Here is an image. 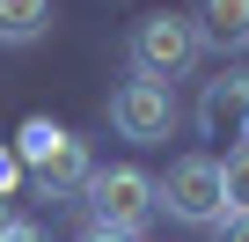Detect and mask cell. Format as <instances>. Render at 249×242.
Returning <instances> with one entry per match:
<instances>
[{
	"label": "cell",
	"mask_w": 249,
	"mask_h": 242,
	"mask_svg": "<svg viewBox=\"0 0 249 242\" xmlns=\"http://www.w3.org/2000/svg\"><path fill=\"white\" fill-rule=\"evenodd\" d=\"M8 227H15V205H8V198H0V235H8Z\"/></svg>",
	"instance_id": "9a60e30c"
},
{
	"label": "cell",
	"mask_w": 249,
	"mask_h": 242,
	"mask_svg": "<svg viewBox=\"0 0 249 242\" xmlns=\"http://www.w3.org/2000/svg\"><path fill=\"white\" fill-rule=\"evenodd\" d=\"M73 242H140V235H124V227H103V220H81Z\"/></svg>",
	"instance_id": "7c38bea8"
},
{
	"label": "cell",
	"mask_w": 249,
	"mask_h": 242,
	"mask_svg": "<svg viewBox=\"0 0 249 242\" xmlns=\"http://www.w3.org/2000/svg\"><path fill=\"white\" fill-rule=\"evenodd\" d=\"M15 184H22V162H15V147H0V198H8Z\"/></svg>",
	"instance_id": "4fadbf2b"
},
{
	"label": "cell",
	"mask_w": 249,
	"mask_h": 242,
	"mask_svg": "<svg viewBox=\"0 0 249 242\" xmlns=\"http://www.w3.org/2000/svg\"><path fill=\"white\" fill-rule=\"evenodd\" d=\"M154 205H161L169 220H183V227H213V220L227 213L220 162H213V154H183V162H169V176L154 184Z\"/></svg>",
	"instance_id": "7a4b0ae2"
},
{
	"label": "cell",
	"mask_w": 249,
	"mask_h": 242,
	"mask_svg": "<svg viewBox=\"0 0 249 242\" xmlns=\"http://www.w3.org/2000/svg\"><path fill=\"white\" fill-rule=\"evenodd\" d=\"M154 213H161V205H154V176H147V169L124 162V169H95V176H88V220L140 235Z\"/></svg>",
	"instance_id": "3957f363"
},
{
	"label": "cell",
	"mask_w": 249,
	"mask_h": 242,
	"mask_svg": "<svg viewBox=\"0 0 249 242\" xmlns=\"http://www.w3.org/2000/svg\"><path fill=\"white\" fill-rule=\"evenodd\" d=\"M198 132L249 147V74L242 66H227L220 81H205V95H198Z\"/></svg>",
	"instance_id": "5b68a950"
},
{
	"label": "cell",
	"mask_w": 249,
	"mask_h": 242,
	"mask_svg": "<svg viewBox=\"0 0 249 242\" xmlns=\"http://www.w3.org/2000/svg\"><path fill=\"white\" fill-rule=\"evenodd\" d=\"M176 88H161V81H124L117 95H110V125L124 132V140H140V147H161V140H176Z\"/></svg>",
	"instance_id": "277c9868"
},
{
	"label": "cell",
	"mask_w": 249,
	"mask_h": 242,
	"mask_svg": "<svg viewBox=\"0 0 249 242\" xmlns=\"http://www.w3.org/2000/svg\"><path fill=\"white\" fill-rule=\"evenodd\" d=\"M213 242H249V213H220L213 220Z\"/></svg>",
	"instance_id": "8fae6325"
},
{
	"label": "cell",
	"mask_w": 249,
	"mask_h": 242,
	"mask_svg": "<svg viewBox=\"0 0 249 242\" xmlns=\"http://www.w3.org/2000/svg\"><path fill=\"white\" fill-rule=\"evenodd\" d=\"M52 30V0H0V44H37Z\"/></svg>",
	"instance_id": "ba28073f"
},
{
	"label": "cell",
	"mask_w": 249,
	"mask_h": 242,
	"mask_svg": "<svg viewBox=\"0 0 249 242\" xmlns=\"http://www.w3.org/2000/svg\"><path fill=\"white\" fill-rule=\"evenodd\" d=\"M198 44L213 52H249V0H198Z\"/></svg>",
	"instance_id": "52a82bcc"
},
{
	"label": "cell",
	"mask_w": 249,
	"mask_h": 242,
	"mask_svg": "<svg viewBox=\"0 0 249 242\" xmlns=\"http://www.w3.org/2000/svg\"><path fill=\"white\" fill-rule=\"evenodd\" d=\"M88 176H95V162H88V140H73V132H59V147L30 169L37 198H73V191H88Z\"/></svg>",
	"instance_id": "8992f818"
},
{
	"label": "cell",
	"mask_w": 249,
	"mask_h": 242,
	"mask_svg": "<svg viewBox=\"0 0 249 242\" xmlns=\"http://www.w3.org/2000/svg\"><path fill=\"white\" fill-rule=\"evenodd\" d=\"M220 184H227V213H249V147H227Z\"/></svg>",
	"instance_id": "30bf717a"
},
{
	"label": "cell",
	"mask_w": 249,
	"mask_h": 242,
	"mask_svg": "<svg viewBox=\"0 0 249 242\" xmlns=\"http://www.w3.org/2000/svg\"><path fill=\"white\" fill-rule=\"evenodd\" d=\"M59 132H66V125H52V117H30V125L15 132V162H22V169H37V162L59 147Z\"/></svg>",
	"instance_id": "9c48e42d"
},
{
	"label": "cell",
	"mask_w": 249,
	"mask_h": 242,
	"mask_svg": "<svg viewBox=\"0 0 249 242\" xmlns=\"http://www.w3.org/2000/svg\"><path fill=\"white\" fill-rule=\"evenodd\" d=\"M0 242H44V235H37L30 220H15V227H8V235H0Z\"/></svg>",
	"instance_id": "5bb4252c"
},
{
	"label": "cell",
	"mask_w": 249,
	"mask_h": 242,
	"mask_svg": "<svg viewBox=\"0 0 249 242\" xmlns=\"http://www.w3.org/2000/svg\"><path fill=\"white\" fill-rule=\"evenodd\" d=\"M198 52H205V44H198V22H191V15H169V8H161V15H147V22L132 30V74H140V81L176 88V81L198 66Z\"/></svg>",
	"instance_id": "6da1fadb"
}]
</instances>
